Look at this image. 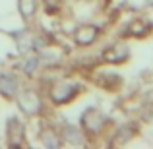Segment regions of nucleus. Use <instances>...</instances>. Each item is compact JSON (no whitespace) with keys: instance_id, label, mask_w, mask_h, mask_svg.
<instances>
[{"instance_id":"nucleus-1","label":"nucleus","mask_w":153,"mask_h":149,"mask_svg":"<svg viewBox=\"0 0 153 149\" xmlns=\"http://www.w3.org/2000/svg\"><path fill=\"white\" fill-rule=\"evenodd\" d=\"M18 105L25 114H37L41 110V99L35 91H23L18 97Z\"/></svg>"},{"instance_id":"nucleus-2","label":"nucleus","mask_w":153,"mask_h":149,"mask_svg":"<svg viewBox=\"0 0 153 149\" xmlns=\"http://www.w3.org/2000/svg\"><path fill=\"white\" fill-rule=\"evenodd\" d=\"M6 134H8V145L19 147L23 142V124L18 118H10L6 124Z\"/></svg>"},{"instance_id":"nucleus-3","label":"nucleus","mask_w":153,"mask_h":149,"mask_svg":"<svg viewBox=\"0 0 153 149\" xmlns=\"http://www.w3.org/2000/svg\"><path fill=\"white\" fill-rule=\"evenodd\" d=\"M82 124H83V128H85L87 132H91V134H97V132L103 128V124H105V116H103L99 110H95V108H89V110L83 112Z\"/></svg>"},{"instance_id":"nucleus-4","label":"nucleus","mask_w":153,"mask_h":149,"mask_svg":"<svg viewBox=\"0 0 153 149\" xmlns=\"http://www.w3.org/2000/svg\"><path fill=\"white\" fill-rule=\"evenodd\" d=\"M76 93H78V85H56L51 91V99L56 105H64L70 99H74Z\"/></svg>"},{"instance_id":"nucleus-5","label":"nucleus","mask_w":153,"mask_h":149,"mask_svg":"<svg viewBox=\"0 0 153 149\" xmlns=\"http://www.w3.org/2000/svg\"><path fill=\"white\" fill-rule=\"evenodd\" d=\"M18 89H19V83L14 76H10V74L0 76V93H2L4 97H16V95H18Z\"/></svg>"},{"instance_id":"nucleus-6","label":"nucleus","mask_w":153,"mask_h":149,"mask_svg":"<svg viewBox=\"0 0 153 149\" xmlns=\"http://www.w3.org/2000/svg\"><path fill=\"white\" fill-rule=\"evenodd\" d=\"M95 37H97V27H93V25H83L76 31V43L82 47L91 45L95 41Z\"/></svg>"},{"instance_id":"nucleus-7","label":"nucleus","mask_w":153,"mask_h":149,"mask_svg":"<svg viewBox=\"0 0 153 149\" xmlns=\"http://www.w3.org/2000/svg\"><path fill=\"white\" fill-rule=\"evenodd\" d=\"M126 56H128V50L124 47H118V45L105 52V60H108V62H122Z\"/></svg>"},{"instance_id":"nucleus-8","label":"nucleus","mask_w":153,"mask_h":149,"mask_svg":"<svg viewBox=\"0 0 153 149\" xmlns=\"http://www.w3.org/2000/svg\"><path fill=\"white\" fill-rule=\"evenodd\" d=\"M62 138H64V142H68V143H79L82 136H79V130L76 126L66 124V126L62 128Z\"/></svg>"},{"instance_id":"nucleus-9","label":"nucleus","mask_w":153,"mask_h":149,"mask_svg":"<svg viewBox=\"0 0 153 149\" xmlns=\"http://www.w3.org/2000/svg\"><path fill=\"white\" fill-rule=\"evenodd\" d=\"M18 8H19V14H22L25 19H29V18L35 16L37 4H35V0H18Z\"/></svg>"},{"instance_id":"nucleus-10","label":"nucleus","mask_w":153,"mask_h":149,"mask_svg":"<svg viewBox=\"0 0 153 149\" xmlns=\"http://www.w3.org/2000/svg\"><path fill=\"white\" fill-rule=\"evenodd\" d=\"M37 66H39V58L37 56H31V58L27 60V64L23 66V70H25L27 74H33V72L37 70Z\"/></svg>"},{"instance_id":"nucleus-11","label":"nucleus","mask_w":153,"mask_h":149,"mask_svg":"<svg viewBox=\"0 0 153 149\" xmlns=\"http://www.w3.org/2000/svg\"><path fill=\"white\" fill-rule=\"evenodd\" d=\"M43 142H45V145H49V147H58V139H54V136L49 134V132H47V136L43 138Z\"/></svg>"},{"instance_id":"nucleus-12","label":"nucleus","mask_w":153,"mask_h":149,"mask_svg":"<svg viewBox=\"0 0 153 149\" xmlns=\"http://www.w3.org/2000/svg\"><path fill=\"white\" fill-rule=\"evenodd\" d=\"M45 6H47V14H54L58 10V0H45Z\"/></svg>"}]
</instances>
